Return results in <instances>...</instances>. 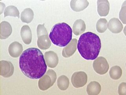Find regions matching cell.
Here are the masks:
<instances>
[{"label": "cell", "instance_id": "1", "mask_svg": "<svg viewBox=\"0 0 126 95\" xmlns=\"http://www.w3.org/2000/svg\"><path fill=\"white\" fill-rule=\"evenodd\" d=\"M19 65L22 73L32 79L40 78L47 69L43 54L35 48H30L23 52L20 57Z\"/></svg>", "mask_w": 126, "mask_h": 95}, {"label": "cell", "instance_id": "2", "mask_svg": "<svg viewBox=\"0 0 126 95\" xmlns=\"http://www.w3.org/2000/svg\"><path fill=\"white\" fill-rule=\"evenodd\" d=\"M101 48V43L99 37L91 32L81 35L77 44V48L81 56L88 60L96 59Z\"/></svg>", "mask_w": 126, "mask_h": 95}, {"label": "cell", "instance_id": "3", "mask_svg": "<svg viewBox=\"0 0 126 95\" xmlns=\"http://www.w3.org/2000/svg\"><path fill=\"white\" fill-rule=\"evenodd\" d=\"M49 38L54 45L59 47H65L72 40V29L64 22L56 24L52 28Z\"/></svg>", "mask_w": 126, "mask_h": 95}, {"label": "cell", "instance_id": "4", "mask_svg": "<svg viewBox=\"0 0 126 95\" xmlns=\"http://www.w3.org/2000/svg\"><path fill=\"white\" fill-rule=\"evenodd\" d=\"M37 45L42 50L48 49L51 45V42L48 37L44 24H39L37 28Z\"/></svg>", "mask_w": 126, "mask_h": 95}, {"label": "cell", "instance_id": "5", "mask_svg": "<svg viewBox=\"0 0 126 95\" xmlns=\"http://www.w3.org/2000/svg\"><path fill=\"white\" fill-rule=\"evenodd\" d=\"M56 78L57 76L55 71L52 69H48L39 80V88L42 91L47 90L54 84Z\"/></svg>", "mask_w": 126, "mask_h": 95}, {"label": "cell", "instance_id": "6", "mask_svg": "<svg viewBox=\"0 0 126 95\" xmlns=\"http://www.w3.org/2000/svg\"><path fill=\"white\" fill-rule=\"evenodd\" d=\"M93 67L94 71L100 75L105 74L109 68L107 61L103 57H99L94 60Z\"/></svg>", "mask_w": 126, "mask_h": 95}, {"label": "cell", "instance_id": "7", "mask_svg": "<svg viewBox=\"0 0 126 95\" xmlns=\"http://www.w3.org/2000/svg\"><path fill=\"white\" fill-rule=\"evenodd\" d=\"M88 80L86 73L83 71H79L74 72L71 79L73 86L76 88H79L84 86Z\"/></svg>", "mask_w": 126, "mask_h": 95}, {"label": "cell", "instance_id": "8", "mask_svg": "<svg viewBox=\"0 0 126 95\" xmlns=\"http://www.w3.org/2000/svg\"><path fill=\"white\" fill-rule=\"evenodd\" d=\"M14 68L10 61H0V75L5 78L10 77L14 74Z\"/></svg>", "mask_w": 126, "mask_h": 95}, {"label": "cell", "instance_id": "9", "mask_svg": "<svg viewBox=\"0 0 126 95\" xmlns=\"http://www.w3.org/2000/svg\"><path fill=\"white\" fill-rule=\"evenodd\" d=\"M44 58L47 66L50 68H54L58 64V56L54 51H50L45 53Z\"/></svg>", "mask_w": 126, "mask_h": 95}, {"label": "cell", "instance_id": "10", "mask_svg": "<svg viewBox=\"0 0 126 95\" xmlns=\"http://www.w3.org/2000/svg\"><path fill=\"white\" fill-rule=\"evenodd\" d=\"M108 27L112 33L117 34L122 31L123 26L121 22L118 18H113L110 19L108 22Z\"/></svg>", "mask_w": 126, "mask_h": 95}, {"label": "cell", "instance_id": "11", "mask_svg": "<svg viewBox=\"0 0 126 95\" xmlns=\"http://www.w3.org/2000/svg\"><path fill=\"white\" fill-rule=\"evenodd\" d=\"M77 39H73L70 43L63 49L62 55L63 57L68 58L74 54L77 50Z\"/></svg>", "mask_w": 126, "mask_h": 95}, {"label": "cell", "instance_id": "12", "mask_svg": "<svg viewBox=\"0 0 126 95\" xmlns=\"http://www.w3.org/2000/svg\"><path fill=\"white\" fill-rule=\"evenodd\" d=\"M23 51V46L17 42H14L11 43L8 48L10 55L14 58L19 57Z\"/></svg>", "mask_w": 126, "mask_h": 95}, {"label": "cell", "instance_id": "13", "mask_svg": "<svg viewBox=\"0 0 126 95\" xmlns=\"http://www.w3.org/2000/svg\"><path fill=\"white\" fill-rule=\"evenodd\" d=\"M97 12L100 16H106L110 10V3L108 0H99L97 1Z\"/></svg>", "mask_w": 126, "mask_h": 95}, {"label": "cell", "instance_id": "14", "mask_svg": "<svg viewBox=\"0 0 126 95\" xmlns=\"http://www.w3.org/2000/svg\"><path fill=\"white\" fill-rule=\"evenodd\" d=\"M89 4L86 0H72L70 2V6L73 11L79 12L84 10Z\"/></svg>", "mask_w": 126, "mask_h": 95}, {"label": "cell", "instance_id": "15", "mask_svg": "<svg viewBox=\"0 0 126 95\" xmlns=\"http://www.w3.org/2000/svg\"><path fill=\"white\" fill-rule=\"evenodd\" d=\"M21 36L24 43L26 45H29L31 43L32 33L29 26L25 25L22 27L21 30Z\"/></svg>", "mask_w": 126, "mask_h": 95}, {"label": "cell", "instance_id": "16", "mask_svg": "<svg viewBox=\"0 0 126 95\" xmlns=\"http://www.w3.org/2000/svg\"><path fill=\"white\" fill-rule=\"evenodd\" d=\"M12 29L11 25L6 21L0 23V39H6L12 34Z\"/></svg>", "mask_w": 126, "mask_h": 95}, {"label": "cell", "instance_id": "17", "mask_svg": "<svg viewBox=\"0 0 126 95\" xmlns=\"http://www.w3.org/2000/svg\"><path fill=\"white\" fill-rule=\"evenodd\" d=\"M101 90V87L99 83L96 81H92L87 87L86 91L89 95H97Z\"/></svg>", "mask_w": 126, "mask_h": 95}, {"label": "cell", "instance_id": "18", "mask_svg": "<svg viewBox=\"0 0 126 95\" xmlns=\"http://www.w3.org/2000/svg\"><path fill=\"white\" fill-rule=\"evenodd\" d=\"M86 29V24L83 20L81 19L77 20L73 25V33L76 36L82 34L85 31Z\"/></svg>", "mask_w": 126, "mask_h": 95}, {"label": "cell", "instance_id": "19", "mask_svg": "<svg viewBox=\"0 0 126 95\" xmlns=\"http://www.w3.org/2000/svg\"><path fill=\"white\" fill-rule=\"evenodd\" d=\"M33 16L34 14L32 10L30 8H27L21 13V20L23 23L29 24L33 20Z\"/></svg>", "mask_w": 126, "mask_h": 95}, {"label": "cell", "instance_id": "20", "mask_svg": "<svg viewBox=\"0 0 126 95\" xmlns=\"http://www.w3.org/2000/svg\"><path fill=\"white\" fill-rule=\"evenodd\" d=\"M69 85V78L65 75H62L57 80V86L60 90L64 91L67 90Z\"/></svg>", "mask_w": 126, "mask_h": 95}, {"label": "cell", "instance_id": "21", "mask_svg": "<svg viewBox=\"0 0 126 95\" xmlns=\"http://www.w3.org/2000/svg\"><path fill=\"white\" fill-rule=\"evenodd\" d=\"M4 18L10 16L12 17L19 18V12L17 7L14 6H8L5 9L4 12Z\"/></svg>", "mask_w": 126, "mask_h": 95}, {"label": "cell", "instance_id": "22", "mask_svg": "<svg viewBox=\"0 0 126 95\" xmlns=\"http://www.w3.org/2000/svg\"><path fill=\"white\" fill-rule=\"evenodd\" d=\"M110 77L113 80H118L121 77L122 71L120 67L114 66L110 69L109 72Z\"/></svg>", "mask_w": 126, "mask_h": 95}, {"label": "cell", "instance_id": "23", "mask_svg": "<svg viewBox=\"0 0 126 95\" xmlns=\"http://www.w3.org/2000/svg\"><path fill=\"white\" fill-rule=\"evenodd\" d=\"M96 30L98 33H104L106 31L108 27V22L105 18H100L96 24Z\"/></svg>", "mask_w": 126, "mask_h": 95}, {"label": "cell", "instance_id": "24", "mask_svg": "<svg viewBox=\"0 0 126 95\" xmlns=\"http://www.w3.org/2000/svg\"><path fill=\"white\" fill-rule=\"evenodd\" d=\"M126 1L122 5V8L119 12V17L120 20L124 24H126Z\"/></svg>", "mask_w": 126, "mask_h": 95}, {"label": "cell", "instance_id": "25", "mask_svg": "<svg viewBox=\"0 0 126 95\" xmlns=\"http://www.w3.org/2000/svg\"><path fill=\"white\" fill-rule=\"evenodd\" d=\"M118 93L120 95H126V83L122 82L118 87Z\"/></svg>", "mask_w": 126, "mask_h": 95}]
</instances>
